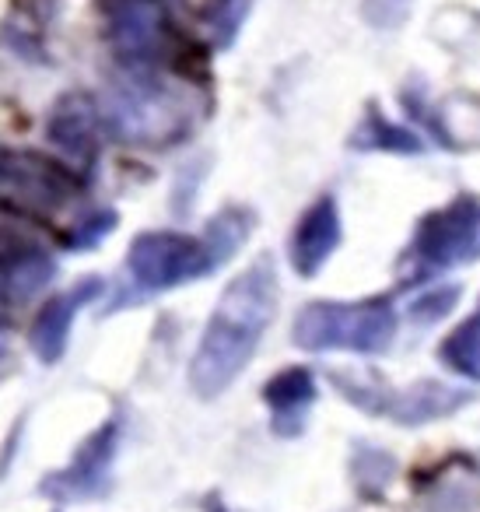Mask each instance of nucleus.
<instances>
[{"instance_id":"obj_1","label":"nucleus","mask_w":480,"mask_h":512,"mask_svg":"<svg viewBox=\"0 0 480 512\" xmlns=\"http://www.w3.org/2000/svg\"><path fill=\"white\" fill-rule=\"evenodd\" d=\"M281 302L277 267L267 253L246 267L221 292L211 320L204 327L197 351L190 358V386L200 400H214L246 372L260 351L263 334L270 330Z\"/></svg>"},{"instance_id":"obj_2","label":"nucleus","mask_w":480,"mask_h":512,"mask_svg":"<svg viewBox=\"0 0 480 512\" xmlns=\"http://www.w3.org/2000/svg\"><path fill=\"white\" fill-rule=\"evenodd\" d=\"M396 313L389 299L365 302H309L291 323V341L302 351H351L386 355L396 337Z\"/></svg>"},{"instance_id":"obj_3","label":"nucleus","mask_w":480,"mask_h":512,"mask_svg":"<svg viewBox=\"0 0 480 512\" xmlns=\"http://www.w3.org/2000/svg\"><path fill=\"white\" fill-rule=\"evenodd\" d=\"M333 386L344 393L347 404L361 407L372 418H389L400 428H421L431 421L452 418L470 404V390L466 386H449L438 379H421L403 390L386 386L379 376H333Z\"/></svg>"},{"instance_id":"obj_4","label":"nucleus","mask_w":480,"mask_h":512,"mask_svg":"<svg viewBox=\"0 0 480 512\" xmlns=\"http://www.w3.org/2000/svg\"><path fill=\"white\" fill-rule=\"evenodd\" d=\"M221 267L207 239L186 232H141L127 249V274L137 295H158L183 288Z\"/></svg>"},{"instance_id":"obj_5","label":"nucleus","mask_w":480,"mask_h":512,"mask_svg":"<svg viewBox=\"0 0 480 512\" xmlns=\"http://www.w3.org/2000/svg\"><path fill=\"white\" fill-rule=\"evenodd\" d=\"M480 260V197H456L452 204L424 214L403 264L428 278Z\"/></svg>"},{"instance_id":"obj_6","label":"nucleus","mask_w":480,"mask_h":512,"mask_svg":"<svg viewBox=\"0 0 480 512\" xmlns=\"http://www.w3.org/2000/svg\"><path fill=\"white\" fill-rule=\"evenodd\" d=\"M120 442H123V414L116 411L81 442L67 467L43 477L39 495L53 498L60 505L106 498L109 488H113V463L120 456Z\"/></svg>"},{"instance_id":"obj_7","label":"nucleus","mask_w":480,"mask_h":512,"mask_svg":"<svg viewBox=\"0 0 480 512\" xmlns=\"http://www.w3.org/2000/svg\"><path fill=\"white\" fill-rule=\"evenodd\" d=\"M0 190L25 214H53L81 190V179L60 158L36 151H0Z\"/></svg>"},{"instance_id":"obj_8","label":"nucleus","mask_w":480,"mask_h":512,"mask_svg":"<svg viewBox=\"0 0 480 512\" xmlns=\"http://www.w3.org/2000/svg\"><path fill=\"white\" fill-rule=\"evenodd\" d=\"M109 39L123 64L151 67L169 46V25L158 0H113L109 4Z\"/></svg>"},{"instance_id":"obj_9","label":"nucleus","mask_w":480,"mask_h":512,"mask_svg":"<svg viewBox=\"0 0 480 512\" xmlns=\"http://www.w3.org/2000/svg\"><path fill=\"white\" fill-rule=\"evenodd\" d=\"M50 144L57 148L60 162L71 165L78 176H85L99 158V109H95L92 95L71 92L57 102L50 116V130H46Z\"/></svg>"},{"instance_id":"obj_10","label":"nucleus","mask_w":480,"mask_h":512,"mask_svg":"<svg viewBox=\"0 0 480 512\" xmlns=\"http://www.w3.org/2000/svg\"><path fill=\"white\" fill-rule=\"evenodd\" d=\"M102 278H81L74 288H67L64 295L50 299L43 309H39L36 323L29 330V344L36 351V358L43 365H57L67 351V341H71V327L78 320V313L85 306H92L102 295Z\"/></svg>"},{"instance_id":"obj_11","label":"nucleus","mask_w":480,"mask_h":512,"mask_svg":"<svg viewBox=\"0 0 480 512\" xmlns=\"http://www.w3.org/2000/svg\"><path fill=\"white\" fill-rule=\"evenodd\" d=\"M319 400V386L312 369L305 365H288L263 386V404L270 407V428L281 439H298L309 425V411Z\"/></svg>"},{"instance_id":"obj_12","label":"nucleus","mask_w":480,"mask_h":512,"mask_svg":"<svg viewBox=\"0 0 480 512\" xmlns=\"http://www.w3.org/2000/svg\"><path fill=\"white\" fill-rule=\"evenodd\" d=\"M340 246V211L333 197H319L309 211L298 218L291 235V267L298 278H316Z\"/></svg>"},{"instance_id":"obj_13","label":"nucleus","mask_w":480,"mask_h":512,"mask_svg":"<svg viewBox=\"0 0 480 512\" xmlns=\"http://www.w3.org/2000/svg\"><path fill=\"white\" fill-rule=\"evenodd\" d=\"M438 362L456 376L480 383V309L438 344Z\"/></svg>"},{"instance_id":"obj_14","label":"nucleus","mask_w":480,"mask_h":512,"mask_svg":"<svg viewBox=\"0 0 480 512\" xmlns=\"http://www.w3.org/2000/svg\"><path fill=\"white\" fill-rule=\"evenodd\" d=\"M396 474V460L379 446L358 442L351 453V481L365 498H382Z\"/></svg>"},{"instance_id":"obj_15","label":"nucleus","mask_w":480,"mask_h":512,"mask_svg":"<svg viewBox=\"0 0 480 512\" xmlns=\"http://www.w3.org/2000/svg\"><path fill=\"white\" fill-rule=\"evenodd\" d=\"M53 274H57V264H53V256L46 253V249L25 256V260H18V264H11L8 271H4V288H8V299H15V302L29 299V295H36L39 288L50 285Z\"/></svg>"},{"instance_id":"obj_16","label":"nucleus","mask_w":480,"mask_h":512,"mask_svg":"<svg viewBox=\"0 0 480 512\" xmlns=\"http://www.w3.org/2000/svg\"><path fill=\"white\" fill-rule=\"evenodd\" d=\"M39 249H46L43 239H39L36 225L22 218V211H0V264L11 267Z\"/></svg>"},{"instance_id":"obj_17","label":"nucleus","mask_w":480,"mask_h":512,"mask_svg":"<svg viewBox=\"0 0 480 512\" xmlns=\"http://www.w3.org/2000/svg\"><path fill=\"white\" fill-rule=\"evenodd\" d=\"M456 302H459V288L456 285L435 288V292H424L421 299H414V306H410V316H414L417 323H424V327H428V323L449 316Z\"/></svg>"},{"instance_id":"obj_18","label":"nucleus","mask_w":480,"mask_h":512,"mask_svg":"<svg viewBox=\"0 0 480 512\" xmlns=\"http://www.w3.org/2000/svg\"><path fill=\"white\" fill-rule=\"evenodd\" d=\"M113 228H116V211H99V214H92V218L78 221V225L71 228L67 246L71 249H95L109 232H113Z\"/></svg>"},{"instance_id":"obj_19","label":"nucleus","mask_w":480,"mask_h":512,"mask_svg":"<svg viewBox=\"0 0 480 512\" xmlns=\"http://www.w3.org/2000/svg\"><path fill=\"white\" fill-rule=\"evenodd\" d=\"M358 141H361L358 148H393L389 141H400L407 151H414V144H417L414 137L403 134L400 127H389L386 120H368V127L358 134Z\"/></svg>"},{"instance_id":"obj_20","label":"nucleus","mask_w":480,"mask_h":512,"mask_svg":"<svg viewBox=\"0 0 480 512\" xmlns=\"http://www.w3.org/2000/svg\"><path fill=\"white\" fill-rule=\"evenodd\" d=\"M204 509H207V512H232V509H225V502H221V498H218V495H207Z\"/></svg>"},{"instance_id":"obj_21","label":"nucleus","mask_w":480,"mask_h":512,"mask_svg":"<svg viewBox=\"0 0 480 512\" xmlns=\"http://www.w3.org/2000/svg\"><path fill=\"white\" fill-rule=\"evenodd\" d=\"M4 358H8V334L0 330V362H4Z\"/></svg>"},{"instance_id":"obj_22","label":"nucleus","mask_w":480,"mask_h":512,"mask_svg":"<svg viewBox=\"0 0 480 512\" xmlns=\"http://www.w3.org/2000/svg\"><path fill=\"white\" fill-rule=\"evenodd\" d=\"M8 299V288H4V281H0V302Z\"/></svg>"}]
</instances>
